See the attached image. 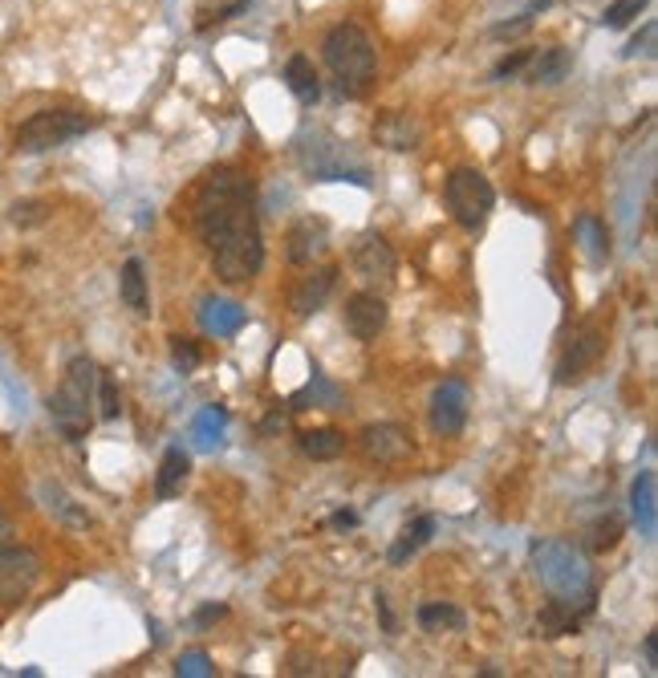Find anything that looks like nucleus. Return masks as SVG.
<instances>
[{
  "instance_id": "1",
  "label": "nucleus",
  "mask_w": 658,
  "mask_h": 678,
  "mask_svg": "<svg viewBox=\"0 0 658 678\" xmlns=\"http://www.w3.org/2000/svg\"><path fill=\"white\" fill-rule=\"evenodd\" d=\"M196 231L224 285L257 280L264 268V236L257 216V187L245 171H208L196 191Z\"/></svg>"
},
{
  "instance_id": "2",
  "label": "nucleus",
  "mask_w": 658,
  "mask_h": 678,
  "mask_svg": "<svg viewBox=\"0 0 658 678\" xmlns=\"http://www.w3.org/2000/svg\"><path fill=\"white\" fill-rule=\"evenodd\" d=\"M94 390H98V366H94V357H86V354L70 357L62 382L49 394V418H53V427H58L70 443L90 435Z\"/></svg>"
},
{
  "instance_id": "3",
  "label": "nucleus",
  "mask_w": 658,
  "mask_h": 678,
  "mask_svg": "<svg viewBox=\"0 0 658 678\" xmlns=\"http://www.w3.org/2000/svg\"><path fill=\"white\" fill-rule=\"evenodd\" d=\"M325 65L334 70L337 77V93L346 98H362L367 86L374 81V70H378V53H374V41L358 25H334L325 33Z\"/></svg>"
},
{
  "instance_id": "4",
  "label": "nucleus",
  "mask_w": 658,
  "mask_h": 678,
  "mask_svg": "<svg viewBox=\"0 0 658 678\" xmlns=\"http://www.w3.org/2000/svg\"><path fill=\"white\" fill-rule=\"evenodd\" d=\"M94 130V118L77 114V110H37L25 123L16 126V151L25 154H46L58 151L65 142L82 139Z\"/></svg>"
},
{
  "instance_id": "5",
  "label": "nucleus",
  "mask_w": 658,
  "mask_h": 678,
  "mask_svg": "<svg viewBox=\"0 0 658 678\" xmlns=\"http://www.w3.org/2000/svg\"><path fill=\"white\" fill-rule=\"evenodd\" d=\"M444 200H447L451 219H456L463 231H480L484 224H488L492 208H496V191H492L484 171L456 167L444 184Z\"/></svg>"
},
{
  "instance_id": "6",
  "label": "nucleus",
  "mask_w": 658,
  "mask_h": 678,
  "mask_svg": "<svg viewBox=\"0 0 658 678\" xmlns=\"http://www.w3.org/2000/svg\"><path fill=\"white\" fill-rule=\"evenodd\" d=\"M536 573L549 586V593L569 598V602H573V593H594L585 561L566 544H536Z\"/></svg>"
},
{
  "instance_id": "7",
  "label": "nucleus",
  "mask_w": 658,
  "mask_h": 678,
  "mask_svg": "<svg viewBox=\"0 0 658 678\" xmlns=\"http://www.w3.org/2000/svg\"><path fill=\"white\" fill-rule=\"evenodd\" d=\"M37 581H41V556L33 549L4 544L0 549V610H13V605L25 602Z\"/></svg>"
},
{
  "instance_id": "8",
  "label": "nucleus",
  "mask_w": 658,
  "mask_h": 678,
  "mask_svg": "<svg viewBox=\"0 0 658 678\" xmlns=\"http://www.w3.org/2000/svg\"><path fill=\"white\" fill-rule=\"evenodd\" d=\"M353 273H358V280L370 285L374 293H378V289H390V285H395V273H398L395 248L386 244L378 231L362 236L358 248H353Z\"/></svg>"
},
{
  "instance_id": "9",
  "label": "nucleus",
  "mask_w": 658,
  "mask_h": 678,
  "mask_svg": "<svg viewBox=\"0 0 658 678\" xmlns=\"http://www.w3.org/2000/svg\"><path fill=\"white\" fill-rule=\"evenodd\" d=\"M606 354V334L597 329V325H585L578 338L566 346V354L557 362V386H573L582 382L585 374L594 371L597 362Z\"/></svg>"
},
{
  "instance_id": "10",
  "label": "nucleus",
  "mask_w": 658,
  "mask_h": 678,
  "mask_svg": "<svg viewBox=\"0 0 658 678\" xmlns=\"http://www.w3.org/2000/svg\"><path fill=\"white\" fill-rule=\"evenodd\" d=\"M330 252V224L322 216H301L285 236V261L293 268H313Z\"/></svg>"
},
{
  "instance_id": "11",
  "label": "nucleus",
  "mask_w": 658,
  "mask_h": 678,
  "mask_svg": "<svg viewBox=\"0 0 658 678\" xmlns=\"http://www.w3.org/2000/svg\"><path fill=\"white\" fill-rule=\"evenodd\" d=\"M463 423H468V386L451 378L431 399V431L451 439V435L463 431Z\"/></svg>"
},
{
  "instance_id": "12",
  "label": "nucleus",
  "mask_w": 658,
  "mask_h": 678,
  "mask_svg": "<svg viewBox=\"0 0 658 678\" xmlns=\"http://www.w3.org/2000/svg\"><path fill=\"white\" fill-rule=\"evenodd\" d=\"M386 317H390V309H386V301L374 293V289L353 293L350 301H346V334L358 341L378 338V334L386 329Z\"/></svg>"
},
{
  "instance_id": "13",
  "label": "nucleus",
  "mask_w": 658,
  "mask_h": 678,
  "mask_svg": "<svg viewBox=\"0 0 658 678\" xmlns=\"http://www.w3.org/2000/svg\"><path fill=\"white\" fill-rule=\"evenodd\" d=\"M358 448H362V455L370 463H386L390 467V463H398L411 451V439H407V431L398 423H374V427L358 435Z\"/></svg>"
},
{
  "instance_id": "14",
  "label": "nucleus",
  "mask_w": 658,
  "mask_h": 678,
  "mask_svg": "<svg viewBox=\"0 0 658 678\" xmlns=\"http://www.w3.org/2000/svg\"><path fill=\"white\" fill-rule=\"evenodd\" d=\"M337 285V268L334 264H325V268H313L309 277L297 280V289L289 293V309L297 313V317H313L318 309L330 301V293H334Z\"/></svg>"
},
{
  "instance_id": "15",
  "label": "nucleus",
  "mask_w": 658,
  "mask_h": 678,
  "mask_svg": "<svg viewBox=\"0 0 658 678\" xmlns=\"http://www.w3.org/2000/svg\"><path fill=\"white\" fill-rule=\"evenodd\" d=\"M419 139H423V126L414 123L411 114L386 110V114H378V123H374V142H378V147H386V151L407 154V151H414V147H419Z\"/></svg>"
},
{
  "instance_id": "16",
  "label": "nucleus",
  "mask_w": 658,
  "mask_h": 678,
  "mask_svg": "<svg viewBox=\"0 0 658 678\" xmlns=\"http://www.w3.org/2000/svg\"><path fill=\"white\" fill-rule=\"evenodd\" d=\"M187 472H191V460H187L184 448H167L163 460H159V472H154V495L159 500H171V495L184 492Z\"/></svg>"
},
{
  "instance_id": "17",
  "label": "nucleus",
  "mask_w": 658,
  "mask_h": 678,
  "mask_svg": "<svg viewBox=\"0 0 658 678\" xmlns=\"http://www.w3.org/2000/svg\"><path fill=\"white\" fill-rule=\"evenodd\" d=\"M119 293H123L126 309L135 313V317H147L151 313V293H147V268L138 256L123 264V277H119Z\"/></svg>"
},
{
  "instance_id": "18",
  "label": "nucleus",
  "mask_w": 658,
  "mask_h": 678,
  "mask_svg": "<svg viewBox=\"0 0 658 678\" xmlns=\"http://www.w3.org/2000/svg\"><path fill=\"white\" fill-rule=\"evenodd\" d=\"M533 62V70H529V81L533 86H561L569 77V70H573V53L569 49H545V53H536V58H529Z\"/></svg>"
},
{
  "instance_id": "19",
  "label": "nucleus",
  "mask_w": 658,
  "mask_h": 678,
  "mask_svg": "<svg viewBox=\"0 0 658 678\" xmlns=\"http://www.w3.org/2000/svg\"><path fill=\"white\" fill-rule=\"evenodd\" d=\"M285 81H289V90L297 102H306V106H313L318 98H322V81H318V70H313V62H309L306 53H293L289 65H285Z\"/></svg>"
},
{
  "instance_id": "20",
  "label": "nucleus",
  "mask_w": 658,
  "mask_h": 678,
  "mask_svg": "<svg viewBox=\"0 0 658 678\" xmlns=\"http://www.w3.org/2000/svg\"><path fill=\"white\" fill-rule=\"evenodd\" d=\"M431 537H435V516H419V520H411V525L398 532V540L390 544L386 561H390V565H407Z\"/></svg>"
},
{
  "instance_id": "21",
  "label": "nucleus",
  "mask_w": 658,
  "mask_h": 678,
  "mask_svg": "<svg viewBox=\"0 0 658 678\" xmlns=\"http://www.w3.org/2000/svg\"><path fill=\"white\" fill-rule=\"evenodd\" d=\"M37 492H41V500H46V508L53 512V516H58L62 525H70V528H90V512L77 508L74 500L65 495L62 484H49V479H46V484H41Z\"/></svg>"
},
{
  "instance_id": "22",
  "label": "nucleus",
  "mask_w": 658,
  "mask_h": 678,
  "mask_svg": "<svg viewBox=\"0 0 658 678\" xmlns=\"http://www.w3.org/2000/svg\"><path fill=\"white\" fill-rule=\"evenodd\" d=\"M297 448H301V455H309L313 463H330L346 451V435L330 431V427H325V431H306L301 439H297Z\"/></svg>"
},
{
  "instance_id": "23",
  "label": "nucleus",
  "mask_w": 658,
  "mask_h": 678,
  "mask_svg": "<svg viewBox=\"0 0 658 678\" xmlns=\"http://www.w3.org/2000/svg\"><path fill=\"white\" fill-rule=\"evenodd\" d=\"M578 626H582V614H573L569 598H557V602H549L541 610V633H545V638H566V633H573Z\"/></svg>"
},
{
  "instance_id": "24",
  "label": "nucleus",
  "mask_w": 658,
  "mask_h": 678,
  "mask_svg": "<svg viewBox=\"0 0 658 678\" xmlns=\"http://www.w3.org/2000/svg\"><path fill=\"white\" fill-rule=\"evenodd\" d=\"M419 626L423 630H463L468 626V617H463V610H456V605H447V602H427V605H419Z\"/></svg>"
},
{
  "instance_id": "25",
  "label": "nucleus",
  "mask_w": 658,
  "mask_h": 678,
  "mask_svg": "<svg viewBox=\"0 0 658 678\" xmlns=\"http://www.w3.org/2000/svg\"><path fill=\"white\" fill-rule=\"evenodd\" d=\"M94 406H98V415L107 418H119L123 415V394H119V382L110 378L107 371H98V390H94Z\"/></svg>"
},
{
  "instance_id": "26",
  "label": "nucleus",
  "mask_w": 658,
  "mask_h": 678,
  "mask_svg": "<svg viewBox=\"0 0 658 678\" xmlns=\"http://www.w3.org/2000/svg\"><path fill=\"white\" fill-rule=\"evenodd\" d=\"M650 492H655V476L646 472V476L634 484V516L643 512V528H646V532H655V495H650Z\"/></svg>"
},
{
  "instance_id": "27",
  "label": "nucleus",
  "mask_w": 658,
  "mask_h": 678,
  "mask_svg": "<svg viewBox=\"0 0 658 678\" xmlns=\"http://www.w3.org/2000/svg\"><path fill=\"white\" fill-rule=\"evenodd\" d=\"M618 537H622V520H618V516H606V520H597L594 528H589V540H585V544H589V549H594V553H606V549H613V544H618Z\"/></svg>"
},
{
  "instance_id": "28",
  "label": "nucleus",
  "mask_w": 658,
  "mask_h": 678,
  "mask_svg": "<svg viewBox=\"0 0 658 678\" xmlns=\"http://www.w3.org/2000/svg\"><path fill=\"white\" fill-rule=\"evenodd\" d=\"M9 219H13L16 228H37V224L49 219V208L41 200H16L13 208H9Z\"/></svg>"
},
{
  "instance_id": "29",
  "label": "nucleus",
  "mask_w": 658,
  "mask_h": 678,
  "mask_svg": "<svg viewBox=\"0 0 658 678\" xmlns=\"http://www.w3.org/2000/svg\"><path fill=\"white\" fill-rule=\"evenodd\" d=\"M643 9H646V0H613L601 21H606V29H626Z\"/></svg>"
},
{
  "instance_id": "30",
  "label": "nucleus",
  "mask_w": 658,
  "mask_h": 678,
  "mask_svg": "<svg viewBox=\"0 0 658 678\" xmlns=\"http://www.w3.org/2000/svg\"><path fill=\"white\" fill-rule=\"evenodd\" d=\"M541 9H549V0H536L529 13H521L517 21H505V25H492V37H512V33H524L529 25H533V13H541Z\"/></svg>"
},
{
  "instance_id": "31",
  "label": "nucleus",
  "mask_w": 658,
  "mask_h": 678,
  "mask_svg": "<svg viewBox=\"0 0 658 678\" xmlns=\"http://www.w3.org/2000/svg\"><path fill=\"white\" fill-rule=\"evenodd\" d=\"M655 37H658V29H655V21H650V25L643 29V37H634V41H630L622 58H655Z\"/></svg>"
},
{
  "instance_id": "32",
  "label": "nucleus",
  "mask_w": 658,
  "mask_h": 678,
  "mask_svg": "<svg viewBox=\"0 0 658 678\" xmlns=\"http://www.w3.org/2000/svg\"><path fill=\"white\" fill-rule=\"evenodd\" d=\"M529 58H533V53H529V49H517V53H512V58H505V62H500V65H496V70H492V81H505V77L521 74L524 65H529Z\"/></svg>"
},
{
  "instance_id": "33",
  "label": "nucleus",
  "mask_w": 658,
  "mask_h": 678,
  "mask_svg": "<svg viewBox=\"0 0 658 678\" xmlns=\"http://www.w3.org/2000/svg\"><path fill=\"white\" fill-rule=\"evenodd\" d=\"M171 354H175V366H184V371H191V366L199 362V350L191 346V341H184V338H175Z\"/></svg>"
},
{
  "instance_id": "34",
  "label": "nucleus",
  "mask_w": 658,
  "mask_h": 678,
  "mask_svg": "<svg viewBox=\"0 0 658 678\" xmlns=\"http://www.w3.org/2000/svg\"><path fill=\"white\" fill-rule=\"evenodd\" d=\"M175 670H179V675H212V666H208V654H184Z\"/></svg>"
},
{
  "instance_id": "35",
  "label": "nucleus",
  "mask_w": 658,
  "mask_h": 678,
  "mask_svg": "<svg viewBox=\"0 0 658 678\" xmlns=\"http://www.w3.org/2000/svg\"><path fill=\"white\" fill-rule=\"evenodd\" d=\"M220 617H228V605H203L196 614V626H212V622H220Z\"/></svg>"
},
{
  "instance_id": "36",
  "label": "nucleus",
  "mask_w": 658,
  "mask_h": 678,
  "mask_svg": "<svg viewBox=\"0 0 658 678\" xmlns=\"http://www.w3.org/2000/svg\"><path fill=\"white\" fill-rule=\"evenodd\" d=\"M643 654H646V666H650V670H658V638H655V633H646V638H643Z\"/></svg>"
},
{
  "instance_id": "37",
  "label": "nucleus",
  "mask_w": 658,
  "mask_h": 678,
  "mask_svg": "<svg viewBox=\"0 0 658 678\" xmlns=\"http://www.w3.org/2000/svg\"><path fill=\"white\" fill-rule=\"evenodd\" d=\"M374 602H378V614H383V626H386V633H395V614H390V605H386V598H383V593H378V598H374Z\"/></svg>"
},
{
  "instance_id": "38",
  "label": "nucleus",
  "mask_w": 658,
  "mask_h": 678,
  "mask_svg": "<svg viewBox=\"0 0 658 678\" xmlns=\"http://www.w3.org/2000/svg\"><path fill=\"white\" fill-rule=\"evenodd\" d=\"M4 544H13V525H9V516L0 512V549H4Z\"/></svg>"
},
{
  "instance_id": "39",
  "label": "nucleus",
  "mask_w": 658,
  "mask_h": 678,
  "mask_svg": "<svg viewBox=\"0 0 658 678\" xmlns=\"http://www.w3.org/2000/svg\"><path fill=\"white\" fill-rule=\"evenodd\" d=\"M334 525H358V516H353V512H337Z\"/></svg>"
}]
</instances>
